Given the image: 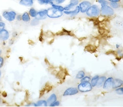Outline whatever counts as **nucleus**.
Returning a JSON list of instances; mask_svg holds the SVG:
<instances>
[{
  "label": "nucleus",
  "instance_id": "8",
  "mask_svg": "<svg viewBox=\"0 0 123 107\" xmlns=\"http://www.w3.org/2000/svg\"><path fill=\"white\" fill-rule=\"evenodd\" d=\"M79 12H80V8L79 6L78 5L76 6L74 9L69 10V11H64L63 12V13L68 15H71V16H74L77 15V14H78L79 13Z\"/></svg>",
  "mask_w": 123,
  "mask_h": 107
},
{
  "label": "nucleus",
  "instance_id": "20",
  "mask_svg": "<svg viewBox=\"0 0 123 107\" xmlns=\"http://www.w3.org/2000/svg\"><path fill=\"white\" fill-rule=\"evenodd\" d=\"M37 13V12L33 8H31L29 11V14L30 16L33 18H35L36 17Z\"/></svg>",
  "mask_w": 123,
  "mask_h": 107
},
{
  "label": "nucleus",
  "instance_id": "32",
  "mask_svg": "<svg viewBox=\"0 0 123 107\" xmlns=\"http://www.w3.org/2000/svg\"><path fill=\"white\" fill-rule=\"evenodd\" d=\"M16 18L18 20V21H20V20H22V15L20 14L17 15L16 16Z\"/></svg>",
  "mask_w": 123,
  "mask_h": 107
},
{
  "label": "nucleus",
  "instance_id": "11",
  "mask_svg": "<svg viewBox=\"0 0 123 107\" xmlns=\"http://www.w3.org/2000/svg\"><path fill=\"white\" fill-rule=\"evenodd\" d=\"M47 9L42 10L37 13V15L35 18L38 20H43L45 19L47 17Z\"/></svg>",
  "mask_w": 123,
  "mask_h": 107
},
{
  "label": "nucleus",
  "instance_id": "22",
  "mask_svg": "<svg viewBox=\"0 0 123 107\" xmlns=\"http://www.w3.org/2000/svg\"><path fill=\"white\" fill-rule=\"evenodd\" d=\"M113 9H117L120 7V4L118 2H109V5Z\"/></svg>",
  "mask_w": 123,
  "mask_h": 107
},
{
  "label": "nucleus",
  "instance_id": "35",
  "mask_svg": "<svg viewBox=\"0 0 123 107\" xmlns=\"http://www.w3.org/2000/svg\"><path fill=\"white\" fill-rule=\"evenodd\" d=\"M109 2H121V0H107Z\"/></svg>",
  "mask_w": 123,
  "mask_h": 107
},
{
  "label": "nucleus",
  "instance_id": "5",
  "mask_svg": "<svg viewBox=\"0 0 123 107\" xmlns=\"http://www.w3.org/2000/svg\"><path fill=\"white\" fill-rule=\"evenodd\" d=\"M3 16L8 21L13 22L16 18V13L14 11H5L3 13Z\"/></svg>",
  "mask_w": 123,
  "mask_h": 107
},
{
  "label": "nucleus",
  "instance_id": "30",
  "mask_svg": "<svg viewBox=\"0 0 123 107\" xmlns=\"http://www.w3.org/2000/svg\"><path fill=\"white\" fill-rule=\"evenodd\" d=\"M65 1H66V0H55V3L57 5H59V4H62Z\"/></svg>",
  "mask_w": 123,
  "mask_h": 107
},
{
  "label": "nucleus",
  "instance_id": "36",
  "mask_svg": "<svg viewBox=\"0 0 123 107\" xmlns=\"http://www.w3.org/2000/svg\"><path fill=\"white\" fill-rule=\"evenodd\" d=\"M2 18L1 17V16L0 15V22H2Z\"/></svg>",
  "mask_w": 123,
  "mask_h": 107
},
{
  "label": "nucleus",
  "instance_id": "25",
  "mask_svg": "<svg viewBox=\"0 0 123 107\" xmlns=\"http://www.w3.org/2000/svg\"><path fill=\"white\" fill-rule=\"evenodd\" d=\"M39 23V20L35 18L33 19L31 21L30 24L32 26H35L38 25Z\"/></svg>",
  "mask_w": 123,
  "mask_h": 107
},
{
  "label": "nucleus",
  "instance_id": "3",
  "mask_svg": "<svg viewBox=\"0 0 123 107\" xmlns=\"http://www.w3.org/2000/svg\"><path fill=\"white\" fill-rule=\"evenodd\" d=\"M101 13L102 16H112L114 14V10L109 5L101 6L100 8Z\"/></svg>",
  "mask_w": 123,
  "mask_h": 107
},
{
  "label": "nucleus",
  "instance_id": "15",
  "mask_svg": "<svg viewBox=\"0 0 123 107\" xmlns=\"http://www.w3.org/2000/svg\"><path fill=\"white\" fill-rule=\"evenodd\" d=\"M106 77L105 76H102L101 77H99V79H98V82H97V87L98 88H100L102 86H103L105 82L106 81Z\"/></svg>",
  "mask_w": 123,
  "mask_h": 107
},
{
  "label": "nucleus",
  "instance_id": "1",
  "mask_svg": "<svg viewBox=\"0 0 123 107\" xmlns=\"http://www.w3.org/2000/svg\"><path fill=\"white\" fill-rule=\"evenodd\" d=\"M101 10L100 7L96 4L92 5L87 11L86 12V14L90 18H96L100 14Z\"/></svg>",
  "mask_w": 123,
  "mask_h": 107
},
{
  "label": "nucleus",
  "instance_id": "39",
  "mask_svg": "<svg viewBox=\"0 0 123 107\" xmlns=\"http://www.w3.org/2000/svg\"><path fill=\"white\" fill-rule=\"evenodd\" d=\"M0 77H1V71H0Z\"/></svg>",
  "mask_w": 123,
  "mask_h": 107
},
{
  "label": "nucleus",
  "instance_id": "12",
  "mask_svg": "<svg viewBox=\"0 0 123 107\" xmlns=\"http://www.w3.org/2000/svg\"><path fill=\"white\" fill-rule=\"evenodd\" d=\"M9 37V33L8 31L5 29L0 30V40L5 41Z\"/></svg>",
  "mask_w": 123,
  "mask_h": 107
},
{
  "label": "nucleus",
  "instance_id": "24",
  "mask_svg": "<svg viewBox=\"0 0 123 107\" xmlns=\"http://www.w3.org/2000/svg\"><path fill=\"white\" fill-rule=\"evenodd\" d=\"M98 2L101 4V6H104L109 5V2L107 0H98Z\"/></svg>",
  "mask_w": 123,
  "mask_h": 107
},
{
  "label": "nucleus",
  "instance_id": "6",
  "mask_svg": "<svg viewBox=\"0 0 123 107\" xmlns=\"http://www.w3.org/2000/svg\"><path fill=\"white\" fill-rule=\"evenodd\" d=\"M92 3L88 1H84L79 3V8L80 10V12L82 13H85L87 11L88 8L91 6Z\"/></svg>",
  "mask_w": 123,
  "mask_h": 107
},
{
  "label": "nucleus",
  "instance_id": "27",
  "mask_svg": "<svg viewBox=\"0 0 123 107\" xmlns=\"http://www.w3.org/2000/svg\"><path fill=\"white\" fill-rule=\"evenodd\" d=\"M115 92L119 95H123V87H120L115 89Z\"/></svg>",
  "mask_w": 123,
  "mask_h": 107
},
{
  "label": "nucleus",
  "instance_id": "17",
  "mask_svg": "<svg viewBox=\"0 0 123 107\" xmlns=\"http://www.w3.org/2000/svg\"><path fill=\"white\" fill-rule=\"evenodd\" d=\"M30 16L28 12H25L22 15V20L24 22H29L30 21Z\"/></svg>",
  "mask_w": 123,
  "mask_h": 107
},
{
  "label": "nucleus",
  "instance_id": "10",
  "mask_svg": "<svg viewBox=\"0 0 123 107\" xmlns=\"http://www.w3.org/2000/svg\"><path fill=\"white\" fill-rule=\"evenodd\" d=\"M114 79L112 77H109L106 80L103 85V89L105 90H109L112 88V83Z\"/></svg>",
  "mask_w": 123,
  "mask_h": 107
},
{
  "label": "nucleus",
  "instance_id": "21",
  "mask_svg": "<svg viewBox=\"0 0 123 107\" xmlns=\"http://www.w3.org/2000/svg\"><path fill=\"white\" fill-rule=\"evenodd\" d=\"M52 7L53 8H55V9L58 10L61 12H63L64 11V7L62 6H60V5H57V4H53V5H52Z\"/></svg>",
  "mask_w": 123,
  "mask_h": 107
},
{
  "label": "nucleus",
  "instance_id": "2",
  "mask_svg": "<svg viewBox=\"0 0 123 107\" xmlns=\"http://www.w3.org/2000/svg\"><path fill=\"white\" fill-rule=\"evenodd\" d=\"M63 12H61L52 7L47 9V16L51 18H59L63 15Z\"/></svg>",
  "mask_w": 123,
  "mask_h": 107
},
{
  "label": "nucleus",
  "instance_id": "29",
  "mask_svg": "<svg viewBox=\"0 0 123 107\" xmlns=\"http://www.w3.org/2000/svg\"><path fill=\"white\" fill-rule=\"evenodd\" d=\"M5 27V24L3 22H0V30L4 29Z\"/></svg>",
  "mask_w": 123,
  "mask_h": 107
},
{
  "label": "nucleus",
  "instance_id": "31",
  "mask_svg": "<svg viewBox=\"0 0 123 107\" xmlns=\"http://www.w3.org/2000/svg\"><path fill=\"white\" fill-rule=\"evenodd\" d=\"M45 4H50V5H52L53 4V2L50 1V0H44Z\"/></svg>",
  "mask_w": 123,
  "mask_h": 107
},
{
  "label": "nucleus",
  "instance_id": "34",
  "mask_svg": "<svg viewBox=\"0 0 123 107\" xmlns=\"http://www.w3.org/2000/svg\"><path fill=\"white\" fill-rule=\"evenodd\" d=\"M37 1L40 5H43V4H45L44 0H37Z\"/></svg>",
  "mask_w": 123,
  "mask_h": 107
},
{
  "label": "nucleus",
  "instance_id": "9",
  "mask_svg": "<svg viewBox=\"0 0 123 107\" xmlns=\"http://www.w3.org/2000/svg\"><path fill=\"white\" fill-rule=\"evenodd\" d=\"M79 3V0H71L69 4L64 7V11H69L74 9Z\"/></svg>",
  "mask_w": 123,
  "mask_h": 107
},
{
  "label": "nucleus",
  "instance_id": "18",
  "mask_svg": "<svg viewBox=\"0 0 123 107\" xmlns=\"http://www.w3.org/2000/svg\"><path fill=\"white\" fill-rule=\"evenodd\" d=\"M99 78V76H94L93 77H92V79H91V84L93 87H96L97 84V82L98 81V79Z\"/></svg>",
  "mask_w": 123,
  "mask_h": 107
},
{
  "label": "nucleus",
  "instance_id": "23",
  "mask_svg": "<svg viewBox=\"0 0 123 107\" xmlns=\"http://www.w3.org/2000/svg\"><path fill=\"white\" fill-rule=\"evenodd\" d=\"M85 72L83 71H79L77 74V75L76 76V78L77 79H81L82 78H83L85 76Z\"/></svg>",
  "mask_w": 123,
  "mask_h": 107
},
{
  "label": "nucleus",
  "instance_id": "38",
  "mask_svg": "<svg viewBox=\"0 0 123 107\" xmlns=\"http://www.w3.org/2000/svg\"><path fill=\"white\" fill-rule=\"evenodd\" d=\"M1 98H0V104H1Z\"/></svg>",
  "mask_w": 123,
  "mask_h": 107
},
{
  "label": "nucleus",
  "instance_id": "41",
  "mask_svg": "<svg viewBox=\"0 0 123 107\" xmlns=\"http://www.w3.org/2000/svg\"><path fill=\"white\" fill-rule=\"evenodd\" d=\"M33 1H34V0H33Z\"/></svg>",
  "mask_w": 123,
  "mask_h": 107
},
{
  "label": "nucleus",
  "instance_id": "14",
  "mask_svg": "<svg viewBox=\"0 0 123 107\" xmlns=\"http://www.w3.org/2000/svg\"><path fill=\"white\" fill-rule=\"evenodd\" d=\"M19 4L27 7H31L33 5V0H20Z\"/></svg>",
  "mask_w": 123,
  "mask_h": 107
},
{
  "label": "nucleus",
  "instance_id": "7",
  "mask_svg": "<svg viewBox=\"0 0 123 107\" xmlns=\"http://www.w3.org/2000/svg\"><path fill=\"white\" fill-rule=\"evenodd\" d=\"M79 92V90L78 88L76 87H70L65 90V91L63 93V96H69L77 94Z\"/></svg>",
  "mask_w": 123,
  "mask_h": 107
},
{
  "label": "nucleus",
  "instance_id": "26",
  "mask_svg": "<svg viewBox=\"0 0 123 107\" xmlns=\"http://www.w3.org/2000/svg\"><path fill=\"white\" fill-rule=\"evenodd\" d=\"M91 80V78L88 76H84L80 80V82H89Z\"/></svg>",
  "mask_w": 123,
  "mask_h": 107
},
{
  "label": "nucleus",
  "instance_id": "16",
  "mask_svg": "<svg viewBox=\"0 0 123 107\" xmlns=\"http://www.w3.org/2000/svg\"><path fill=\"white\" fill-rule=\"evenodd\" d=\"M56 101H57V96L55 93H53L50 96V97L48 98L47 101L48 102V104H49L50 105L51 104L53 103V102H55Z\"/></svg>",
  "mask_w": 123,
  "mask_h": 107
},
{
  "label": "nucleus",
  "instance_id": "13",
  "mask_svg": "<svg viewBox=\"0 0 123 107\" xmlns=\"http://www.w3.org/2000/svg\"><path fill=\"white\" fill-rule=\"evenodd\" d=\"M123 85V81L119 79H115L113 80L112 88V89H116L118 87H120Z\"/></svg>",
  "mask_w": 123,
  "mask_h": 107
},
{
  "label": "nucleus",
  "instance_id": "28",
  "mask_svg": "<svg viewBox=\"0 0 123 107\" xmlns=\"http://www.w3.org/2000/svg\"><path fill=\"white\" fill-rule=\"evenodd\" d=\"M60 105V102L59 101H55V102H53L52 104L50 105L51 107H57Z\"/></svg>",
  "mask_w": 123,
  "mask_h": 107
},
{
  "label": "nucleus",
  "instance_id": "4",
  "mask_svg": "<svg viewBox=\"0 0 123 107\" xmlns=\"http://www.w3.org/2000/svg\"><path fill=\"white\" fill-rule=\"evenodd\" d=\"M78 89L81 92H86L91 91L92 86L89 82H81L78 86Z\"/></svg>",
  "mask_w": 123,
  "mask_h": 107
},
{
  "label": "nucleus",
  "instance_id": "19",
  "mask_svg": "<svg viewBox=\"0 0 123 107\" xmlns=\"http://www.w3.org/2000/svg\"><path fill=\"white\" fill-rule=\"evenodd\" d=\"M48 106V102L44 100H41L38 101L35 104V107H47Z\"/></svg>",
  "mask_w": 123,
  "mask_h": 107
},
{
  "label": "nucleus",
  "instance_id": "37",
  "mask_svg": "<svg viewBox=\"0 0 123 107\" xmlns=\"http://www.w3.org/2000/svg\"><path fill=\"white\" fill-rule=\"evenodd\" d=\"M50 1H55V0H50Z\"/></svg>",
  "mask_w": 123,
  "mask_h": 107
},
{
  "label": "nucleus",
  "instance_id": "40",
  "mask_svg": "<svg viewBox=\"0 0 123 107\" xmlns=\"http://www.w3.org/2000/svg\"><path fill=\"white\" fill-rule=\"evenodd\" d=\"M0 52H1V50H0Z\"/></svg>",
  "mask_w": 123,
  "mask_h": 107
},
{
  "label": "nucleus",
  "instance_id": "33",
  "mask_svg": "<svg viewBox=\"0 0 123 107\" xmlns=\"http://www.w3.org/2000/svg\"><path fill=\"white\" fill-rule=\"evenodd\" d=\"M3 64H4V59L2 57H0V68L2 67Z\"/></svg>",
  "mask_w": 123,
  "mask_h": 107
}]
</instances>
